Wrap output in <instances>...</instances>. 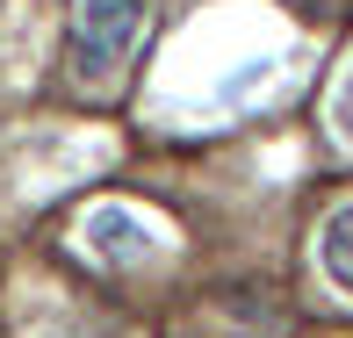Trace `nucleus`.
<instances>
[{
	"instance_id": "nucleus-1",
	"label": "nucleus",
	"mask_w": 353,
	"mask_h": 338,
	"mask_svg": "<svg viewBox=\"0 0 353 338\" xmlns=\"http://www.w3.org/2000/svg\"><path fill=\"white\" fill-rule=\"evenodd\" d=\"M144 36V0H79L72 8V72L87 79V87H101V79H116V65L137 51Z\"/></svg>"
},
{
	"instance_id": "nucleus-2",
	"label": "nucleus",
	"mask_w": 353,
	"mask_h": 338,
	"mask_svg": "<svg viewBox=\"0 0 353 338\" xmlns=\"http://www.w3.org/2000/svg\"><path fill=\"white\" fill-rule=\"evenodd\" d=\"M317 260H325V273L353 295V202L346 209H332L325 216V237H317Z\"/></svg>"
},
{
	"instance_id": "nucleus-3",
	"label": "nucleus",
	"mask_w": 353,
	"mask_h": 338,
	"mask_svg": "<svg viewBox=\"0 0 353 338\" xmlns=\"http://www.w3.org/2000/svg\"><path fill=\"white\" fill-rule=\"evenodd\" d=\"M332 116H339V137L353 144V72H346V87H339V101H332Z\"/></svg>"
}]
</instances>
